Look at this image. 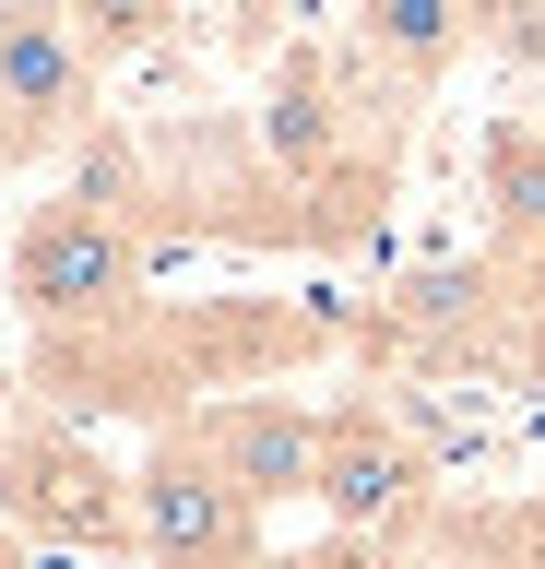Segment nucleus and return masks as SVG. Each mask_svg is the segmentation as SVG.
Here are the masks:
<instances>
[{"label":"nucleus","instance_id":"obj_14","mask_svg":"<svg viewBox=\"0 0 545 569\" xmlns=\"http://www.w3.org/2000/svg\"><path fill=\"white\" fill-rule=\"evenodd\" d=\"M250 569H273V558H250Z\"/></svg>","mask_w":545,"mask_h":569},{"label":"nucleus","instance_id":"obj_8","mask_svg":"<svg viewBox=\"0 0 545 569\" xmlns=\"http://www.w3.org/2000/svg\"><path fill=\"white\" fill-rule=\"evenodd\" d=\"M72 24L95 60H131V48H154V36L179 24V0H72Z\"/></svg>","mask_w":545,"mask_h":569},{"label":"nucleus","instance_id":"obj_11","mask_svg":"<svg viewBox=\"0 0 545 569\" xmlns=\"http://www.w3.org/2000/svg\"><path fill=\"white\" fill-rule=\"evenodd\" d=\"M321 569H392V558H321Z\"/></svg>","mask_w":545,"mask_h":569},{"label":"nucleus","instance_id":"obj_7","mask_svg":"<svg viewBox=\"0 0 545 569\" xmlns=\"http://www.w3.org/2000/svg\"><path fill=\"white\" fill-rule=\"evenodd\" d=\"M486 0H356V36H367V60L403 71V83H438V71L463 60V36Z\"/></svg>","mask_w":545,"mask_h":569},{"label":"nucleus","instance_id":"obj_4","mask_svg":"<svg viewBox=\"0 0 545 569\" xmlns=\"http://www.w3.org/2000/svg\"><path fill=\"white\" fill-rule=\"evenodd\" d=\"M95 48H83L72 0H0V131H12V154L24 142H60L95 107Z\"/></svg>","mask_w":545,"mask_h":569},{"label":"nucleus","instance_id":"obj_13","mask_svg":"<svg viewBox=\"0 0 545 569\" xmlns=\"http://www.w3.org/2000/svg\"><path fill=\"white\" fill-rule=\"evenodd\" d=\"M0 154H12V131H0Z\"/></svg>","mask_w":545,"mask_h":569},{"label":"nucleus","instance_id":"obj_3","mask_svg":"<svg viewBox=\"0 0 545 569\" xmlns=\"http://www.w3.org/2000/svg\"><path fill=\"white\" fill-rule=\"evenodd\" d=\"M131 546H143L154 569H250L261 558V510L225 487L190 439H166V451L131 475Z\"/></svg>","mask_w":545,"mask_h":569},{"label":"nucleus","instance_id":"obj_9","mask_svg":"<svg viewBox=\"0 0 545 569\" xmlns=\"http://www.w3.org/2000/svg\"><path fill=\"white\" fill-rule=\"evenodd\" d=\"M474 36H486V48H509V60H534V71H545V0H486V12H474Z\"/></svg>","mask_w":545,"mask_h":569},{"label":"nucleus","instance_id":"obj_1","mask_svg":"<svg viewBox=\"0 0 545 569\" xmlns=\"http://www.w3.org/2000/svg\"><path fill=\"white\" fill-rule=\"evenodd\" d=\"M131 273H143V249H131V213L119 202H48L37 226H24V249H12V297H24V320H48V332H72V320H108L119 297H131Z\"/></svg>","mask_w":545,"mask_h":569},{"label":"nucleus","instance_id":"obj_2","mask_svg":"<svg viewBox=\"0 0 545 569\" xmlns=\"http://www.w3.org/2000/svg\"><path fill=\"white\" fill-rule=\"evenodd\" d=\"M0 522L48 533V546H131V475H108L72 427H12L0 439Z\"/></svg>","mask_w":545,"mask_h":569},{"label":"nucleus","instance_id":"obj_10","mask_svg":"<svg viewBox=\"0 0 545 569\" xmlns=\"http://www.w3.org/2000/svg\"><path fill=\"white\" fill-rule=\"evenodd\" d=\"M0 569H37V558H24V533H12V522H0Z\"/></svg>","mask_w":545,"mask_h":569},{"label":"nucleus","instance_id":"obj_12","mask_svg":"<svg viewBox=\"0 0 545 569\" xmlns=\"http://www.w3.org/2000/svg\"><path fill=\"white\" fill-rule=\"evenodd\" d=\"M0 439H12V380H0Z\"/></svg>","mask_w":545,"mask_h":569},{"label":"nucleus","instance_id":"obj_5","mask_svg":"<svg viewBox=\"0 0 545 569\" xmlns=\"http://www.w3.org/2000/svg\"><path fill=\"white\" fill-rule=\"evenodd\" d=\"M190 451L214 462L250 510H273V498H321V416H296V403H214V416L190 427Z\"/></svg>","mask_w":545,"mask_h":569},{"label":"nucleus","instance_id":"obj_6","mask_svg":"<svg viewBox=\"0 0 545 569\" xmlns=\"http://www.w3.org/2000/svg\"><path fill=\"white\" fill-rule=\"evenodd\" d=\"M415 487H427V462H415V439H403L380 403L321 416V510L344 533H380L392 510H415Z\"/></svg>","mask_w":545,"mask_h":569}]
</instances>
